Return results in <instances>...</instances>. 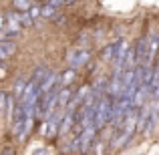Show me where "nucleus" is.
Instances as JSON below:
<instances>
[{
  "label": "nucleus",
  "instance_id": "2",
  "mask_svg": "<svg viewBox=\"0 0 159 155\" xmlns=\"http://www.w3.org/2000/svg\"><path fill=\"white\" fill-rule=\"evenodd\" d=\"M147 47H149V39L147 36H141L135 44V61L137 66H143L145 61H147Z\"/></svg>",
  "mask_w": 159,
  "mask_h": 155
},
{
  "label": "nucleus",
  "instance_id": "6",
  "mask_svg": "<svg viewBox=\"0 0 159 155\" xmlns=\"http://www.w3.org/2000/svg\"><path fill=\"white\" fill-rule=\"evenodd\" d=\"M70 99H73V93H70V89H61L58 91V109L61 111H66V107H69Z\"/></svg>",
  "mask_w": 159,
  "mask_h": 155
},
{
  "label": "nucleus",
  "instance_id": "1",
  "mask_svg": "<svg viewBox=\"0 0 159 155\" xmlns=\"http://www.w3.org/2000/svg\"><path fill=\"white\" fill-rule=\"evenodd\" d=\"M113 105L115 103L111 101V97H101L97 101V107H95V123H93L95 129H103L113 119Z\"/></svg>",
  "mask_w": 159,
  "mask_h": 155
},
{
  "label": "nucleus",
  "instance_id": "8",
  "mask_svg": "<svg viewBox=\"0 0 159 155\" xmlns=\"http://www.w3.org/2000/svg\"><path fill=\"white\" fill-rule=\"evenodd\" d=\"M26 85H28V81H24V79H16V83H14V97H16V101L22 99L24 91H26Z\"/></svg>",
  "mask_w": 159,
  "mask_h": 155
},
{
  "label": "nucleus",
  "instance_id": "11",
  "mask_svg": "<svg viewBox=\"0 0 159 155\" xmlns=\"http://www.w3.org/2000/svg\"><path fill=\"white\" fill-rule=\"evenodd\" d=\"M14 8L16 10H20V12H26V10H30V0H14Z\"/></svg>",
  "mask_w": 159,
  "mask_h": 155
},
{
  "label": "nucleus",
  "instance_id": "4",
  "mask_svg": "<svg viewBox=\"0 0 159 155\" xmlns=\"http://www.w3.org/2000/svg\"><path fill=\"white\" fill-rule=\"evenodd\" d=\"M157 51H159V36L151 34V39H149V47H147V61H145L143 66H151V62L155 61Z\"/></svg>",
  "mask_w": 159,
  "mask_h": 155
},
{
  "label": "nucleus",
  "instance_id": "7",
  "mask_svg": "<svg viewBox=\"0 0 159 155\" xmlns=\"http://www.w3.org/2000/svg\"><path fill=\"white\" fill-rule=\"evenodd\" d=\"M48 73H51V71H48L47 66H39V69L34 71V75H32L30 83H32L34 87H40V85H43V81L47 79V75H48Z\"/></svg>",
  "mask_w": 159,
  "mask_h": 155
},
{
  "label": "nucleus",
  "instance_id": "12",
  "mask_svg": "<svg viewBox=\"0 0 159 155\" xmlns=\"http://www.w3.org/2000/svg\"><path fill=\"white\" fill-rule=\"evenodd\" d=\"M18 22H20V26H30L34 20H32L30 14H26V12H18Z\"/></svg>",
  "mask_w": 159,
  "mask_h": 155
},
{
  "label": "nucleus",
  "instance_id": "13",
  "mask_svg": "<svg viewBox=\"0 0 159 155\" xmlns=\"http://www.w3.org/2000/svg\"><path fill=\"white\" fill-rule=\"evenodd\" d=\"M40 14H43L44 18H52V16L57 14V8H52V6H48V4H44V6L40 8Z\"/></svg>",
  "mask_w": 159,
  "mask_h": 155
},
{
  "label": "nucleus",
  "instance_id": "10",
  "mask_svg": "<svg viewBox=\"0 0 159 155\" xmlns=\"http://www.w3.org/2000/svg\"><path fill=\"white\" fill-rule=\"evenodd\" d=\"M8 101H10V97L6 93H0V115L8 113Z\"/></svg>",
  "mask_w": 159,
  "mask_h": 155
},
{
  "label": "nucleus",
  "instance_id": "15",
  "mask_svg": "<svg viewBox=\"0 0 159 155\" xmlns=\"http://www.w3.org/2000/svg\"><path fill=\"white\" fill-rule=\"evenodd\" d=\"M28 14H30V18L34 20V18H39V14H40V8H30V10H28Z\"/></svg>",
  "mask_w": 159,
  "mask_h": 155
},
{
  "label": "nucleus",
  "instance_id": "14",
  "mask_svg": "<svg viewBox=\"0 0 159 155\" xmlns=\"http://www.w3.org/2000/svg\"><path fill=\"white\" fill-rule=\"evenodd\" d=\"M65 2H66V0H47V4H48V6H52V8H61Z\"/></svg>",
  "mask_w": 159,
  "mask_h": 155
},
{
  "label": "nucleus",
  "instance_id": "16",
  "mask_svg": "<svg viewBox=\"0 0 159 155\" xmlns=\"http://www.w3.org/2000/svg\"><path fill=\"white\" fill-rule=\"evenodd\" d=\"M32 155H48V151H47V149H39V151H34Z\"/></svg>",
  "mask_w": 159,
  "mask_h": 155
},
{
  "label": "nucleus",
  "instance_id": "3",
  "mask_svg": "<svg viewBox=\"0 0 159 155\" xmlns=\"http://www.w3.org/2000/svg\"><path fill=\"white\" fill-rule=\"evenodd\" d=\"M89 51L87 48H79V51H75V52H70L69 54V65H70V69H77V66H83L87 61H89Z\"/></svg>",
  "mask_w": 159,
  "mask_h": 155
},
{
  "label": "nucleus",
  "instance_id": "9",
  "mask_svg": "<svg viewBox=\"0 0 159 155\" xmlns=\"http://www.w3.org/2000/svg\"><path fill=\"white\" fill-rule=\"evenodd\" d=\"M73 77H75V69H69L66 73L58 75V85H69V83L73 81Z\"/></svg>",
  "mask_w": 159,
  "mask_h": 155
},
{
  "label": "nucleus",
  "instance_id": "5",
  "mask_svg": "<svg viewBox=\"0 0 159 155\" xmlns=\"http://www.w3.org/2000/svg\"><path fill=\"white\" fill-rule=\"evenodd\" d=\"M16 51V44L12 40H0V62H4L8 57H12Z\"/></svg>",
  "mask_w": 159,
  "mask_h": 155
},
{
  "label": "nucleus",
  "instance_id": "17",
  "mask_svg": "<svg viewBox=\"0 0 159 155\" xmlns=\"http://www.w3.org/2000/svg\"><path fill=\"white\" fill-rule=\"evenodd\" d=\"M0 155H14V151H12V149H4V151L0 153Z\"/></svg>",
  "mask_w": 159,
  "mask_h": 155
}]
</instances>
